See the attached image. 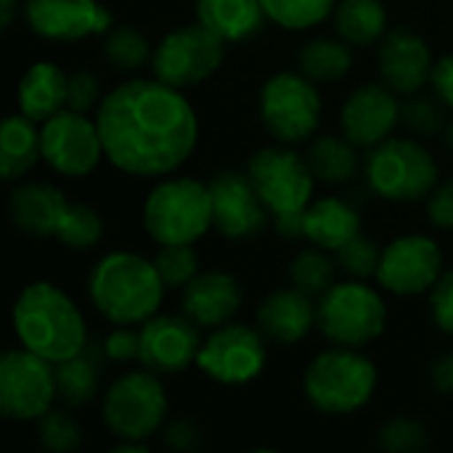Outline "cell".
<instances>
[{
    "instance_id": "6da1fadb",
    "label": "cell",
    "mask_w": 453,
    "mask_h": 453,
    "mask_svg": "<svg viewBox=\"0 0 453 453\" xmlns=\"http://www.w3.org/2000/svg\"><path fill=\"white\" fill-rule=\"evenodd\" d=\"M96 122L106 159L135 178H162L188 162L199 143L191 101L157 77H130L98 104Z\"/></svg>"
},
{
    "instance_id": "7a4b0ae2",
    "label": "cell",
    "mask_w": 453,
    "mask_h": 453,
    "mask_svg": "<svg viewBox=\"0 0 453 453\" xmlns=\"http://www.w3.org/2000/svg\"><path fill=\"white\" fill-rule=\"evenodd\" d=\"M13 334L21 348L61 364L88 345L85 316L53 281L27 284L11 311Z\"/></svg>"
},
{
    "instance_id": "3957f363",
    "label": "cell",
    "mask_w": 453,
    "mask_h": 453,
    "mask_svg": "<svg viewBox=\"0 0 453 453\" xmlns=\"http://www.w3.org/2000/svg\"><path fill=\"white\" fill-rule=\"evenodd\" d=\"M165 281L154 265L135 252H109L88 273L90 305L114 326H141L159 313Z\"/></svg>"
},
{
    "instance_id": "277c9868",
    "label": "cell",
    "mask_w": 453,
    "mask_h": 453,
    "mask_svg": "<svg viewBox=\"0 0 453 453\" xmlns=\"http://www.w3.org/2000/svg\"><path fill=\"white\" fill-rule=\"evenodd\" d=\"M377 382L374 361L358 348L342 345L319 353L303 374L305 398L324 417H350L361 411L374 398Z\"/></svg>"
},
{
    "instance_id": "5b68a950",
    "label": "cell",
    "mask_w": 453,
    "mask_h": 453,
    "mask_svg": "<svg viewBox=\"0 0 453 453\" xmlns=\"http://www.w3.org/2000/svg\"><path fill=\"white\" fill-rule=\"evenodd\" d=\"M143 228L157 244H194L212 228V194L196 178H165L143 202Z\"/></svg>"
},
{
    "instance_id": "8992f818",
    "label": "cell",
    "mask_w": 453,
    "mask_h": 453,
    "mask_svg": "<svg viewBox=\"0 0 453 453\" xmlns=\"http://www.w3.org/2000/svg\"><path fill=\"white\" fill-rule=\"evenodd\" d=\"M364 175L377 196L395 204H414L427 199L438 186L441 167L422 141L390 135L369 151Z\"/></svg>"
},
{
    "instance_id": "52a82bcc",
    "label": "cell",
    "mask_w": 453,
    "mask_h": 453,
    "mask_svg": "<svg viewBox=\"0 0 453 453\" xmlns=\"http://www.w3.org/2000/svg\"><path fill=\"white\" fill-rule=\"evenodd\" d=\"M167 393L159 374L141 369L117 377L101 401V419L119 441H149L167 422Z\"/></svg>"
},
{
    "instance_id": "ba28073f",
    "label": "cell",
    "mask_w": 453,
    "mask_h": 453,
    "mask_svg": "<svg viewBox=\"0 0 453 453\" xmlns=\"http://www.w3.org/2000/svg\"><path fill=\"white\" fill-rule=\"evenodd\" d=\"M388 303L364 279L334 284L319 297V329L332 345L366 348L385 334Z\"/></svg>"
},
{
    "instance_id": "9c48e42d",
    "label": "cell",
    "mask_w": 453,
    "mask_h": 453,
    "mask_svg": "<svg viewBox=\"0 0 453 453\" xmlns=\"http://www.w3.org/2000/svg\"><path fill=\"white\" fill-rule=\"evenodd\" d=\"M263 127L287 146L311 141L321 122V96L303 72H276L257 96Z\"/></svg>"
},
{
    "instance_id": "30bf717a",
    "label": "cell",
    "mask_w": 453,
    "mask_h": 453,
    "mask_svg": "<svg viewBox=\"0 0 453 453\" xmlns=\"http://www.w3.org/2000/svg\"><path fill=\"white\" fill-rule=\"evenodd\" d=\"M247 175L271 218L303 212L313 202L316 175L308 159L287 143L257 149L247 162Z\"/></svg>"
},
{
    "instance_id": "8fae6325",
    "label": "cell",
    "mask_w": 453,
    "mask_h": 453,
    "mask_svg": "<svg viewBox=\"0 0 453 453\" xmlns=\"http://www.w3.org/2000/svg\"><path fill=\"white\" fill-rule=\"evenodd\" d=\"M226 45L228 42H223L199 21L175 27L154 45L151 72L157 80L178 90L202 85L226 61Z\"/></svg>"
},
{
    "instance_id": "7c38bea8",
    "label": "cell",
    "mask_w": 453,
    "mask_h": 453,
    "mask_svg": "<svg viewBox=\"0 0 453 453\" xmlns=\"http://www.w3.org/2000/svg\"><path fill=\"white\" fill-rule=\"evenodd\" d=\"M58 401L56 364L27 350L11 348L0 358V414L11 422H37Z\"/></svg>"
},
{
    "instance_id": "4fadbf2b",
    "label": "cell",
    "mask_w": 453,
    "mask_h": 453,
    "mask_svg": "<svg viewBox=\"0 0 453 453\" xmlns=\"http://www.w3.org/2000/svg\"><path fill=\"white\" fill-rule=\"evenodd\" d=\"M268 348L260 329L247 324H223L202 342L196 369L218 385H247L263 374Z\"/></svg>"
},
{
    "instance_id": "5bb4252c",
    "label": "cell",
    "mask_w": 453,
    "mask_h": 453,
    "mask_svg": "<svg viewBox=\"0 0 453 453\" xmlns=\"http://www.w3.org/2000/svg\"><path fill=\"white\" fill-rule=\"evenodd\" d=\"M40 138L45 165L64 178H88L106 157L98 122L85 111L61 109L42 122Z\"/></svg>"
},
{
    "instance_id": "9a60e30c",
    "label": "cell",
    "mask_w": 453,
    "mask_h": 453,
    "mask_svg": "<svg viewBox=\"0 0 453 453\" xmlns=\"http://www.w3.org/2000/svg\"><path fill=\"white\" fill-rule=\"evenodd\" d=\"M443 276V250L425 234L395 236L385 250L377 271L382 289L398 297H417L430 292Z\"/></svg>"
},
{
    "instance_id": "2e32d148",
    "label": "cell",
    "mask_w": 453,
    "mask_h": 453,
    "mask_svg": "<svg viewBox=\"0 0 453 453\" xmlns=\"http://www.w3.org/2000/svg\"><path fill=\"white\" fill-rule=\"evenodd\" d=\"M212 194V226L228 242H250L268 226V207L255 191L247 170H220L210 180Z\"/></svg>"
},
{
    "instance_id": "e0dca14e",
    "label": "cell",
    "mask_w": 453,
    "mask_h": 453,
    "mask_svg": "<svg viewBox=\"0 0 453 453\" xmlns=\"http://www.w3.org/2000/svg\"><path fill=\"white\" fill-rule=\"evenodd\" d=\"M27 27L48 42H77L109 32L111 13L101 0H24Z\"/></svg>"
},
{
    "instance_id": "ac0fdd59",
    "label": "cell",
    "mask_w": 453,
    "mask_h": 453,
    "mask_svg": "<svg viewBox=\"0 0 453 453\" xmlns=\"http://www.w3.org/2000/svg\"><path fill=\"white\" fill-rule=\"evenodd\" d=\"M141 332V350L138 361L143 369L167 377V374H183L196 364L202 337L199 326L188 316H167L157 313L149 321L138 326Z\"/></svg>"
},
{
    "instance_id": "d6986e66",
    "label": "cell",
    "mask_w": 453,
    "mask_h": 453,
    "mask_svg": "<svg viewBox=\"0 0 453 453\" xmlns=\"http://www.w3.org/2000/svg\"><path fill=\"white\" fill-rule=\"evenodd\" d=\"M395 125H401V101L385 82H366L356 88L340 109L342 135L358 149H374L393 135Z\"/></svg>"
},
{
    "instance_id": "ffe728a7",
    "label": "cell",
    "mask_w": 453,
    "mask_h": 453,
    "mask_svg": "<svg viewBox=\"0 0 453 453\" xmlns=\"http://www.w3.org/2000/svg\"><path fill=\"white\" fill-rule=\"evenodd\" d=\"M433 50L427 40L411 27H393L377 42V69L382 82L395 93L414 96L433 77Z\"/></svg>"
},
{
    "instance_id": "44dd1931",
    "label": "cell",
    "mask_w": 453,
    "mask_h": 453,
    "mask_svg": "<svg viewBox=\"0 0 453 453\" xmlns=\"http://www.w3.org/2000/svg\"><path fill=\"white\" fill-rule=\"evenodd\" d=\"M244 300V289L236 276L226 271H204L183 287V316L199 329H218L231 324Z\"/></svg>"
},
{
    "instance_id": "7402d4cb",
    "label": "cell",
    "mask_w": 453,
    "mask_h": 453,
    "mask_svg": "<svg viewBox=\"0 0 453 453\" xmlns=\"http://www.w3.org/2000/svg\"><path fill=\"white\" fill-rule=\"evenodd\" d=\"M255 321L268 342L295 345L305 340L311 329L319 324V305L311 295H305L297 287L276 289L260 300Z\"/></svg>"
},
{
    "instance_id": "603a6c76",
    "label": "cell",
    "mask_w": 453,
    "mask_h": 453,
    "mask_svg": "<svg viewBox=\"0 0 453 453\" xmlns=\"http://www.w3.org/2000/svg\"><path fill=\"white\" fill-rule=\"evenodd\" d=\"M69 207V199L53 183L24 180L8 194L11 226L32 239H56L58 223Z\"/></svg>"
},
{
    "instance_id": "cb8c5ba5",
    "label": "cell",
    "mask_w": 453,
    "mask_h": 453,
    "mask_svg": "<svg viewBox=\"0 0 453 453\" xmlns=\"http://www.w3.org/2000/svg\"><path fill=\"white\" fill-rule=\"evenodd\" d=\"M69 98V74L53 61H35L19 80L16 104L19 111L37 125L50 119L66 106Z\"/></svg>"
},
{
    "instance_id": "d4e9b609",
    "label": "cell",
    "mask_w": 453,
    "mask_h": 453,
    "mask_svg": "<svg viewBox=\"0 0 453 453\" xmlns=\"http://www.w3.org/2000/svg\"><path fill=\"white\" fill-rule=\"evenodd\" d=\"M196 21L223 42H244L263 32L268 16L260 0H196Z\"/></svg>"
},
{
    "instance_id": "484cf974",
    "label": "cell",
    "mask_w": 453,
    "mask_h": 453,
    "mask_svg": "<svg viewBox=\"0 0 453 453\" xmlns=\"http://www.w3.org/2000/svg\"><path fill=\"white\" fill-rule=\"evenodd\" d=\"M356 234H361V215L350 202H345L340 196H324V199H316L308 204L305 239L313 247L337 252Z\"/></svg>"
},
{
    "instance_id": "4316f807",
    "label": "cell",
    "mask_w": 453,
    "mask_h": 453,
    "mask_svg": "<svg viewBox=\"0 0 453 453\" xmlns=\"http://www.w3.org/2000/svg\"><path fill=\"white\" fill-rule=\"evenodd\" d=\"M106 361L104 342L85 345L82 353L56 364V393L66 409H82L96 401L101 390V366Z\"/></svg>"
},
{
    "instance_id": "83f0119b",
    "label": "cell",
    "mask_w": 453,
    "mask_h": 453,
    "mask_svg": "<svg viewBox=\"0 0 453 453\" xmlns=\"http://www.w3.org/2000/svg\"><path fill=\"white\" fill-rule=\"evenodd\" d=\"M42 157V138L37 122L19 114H8L0 130V175L13 183L24 178Z\"/></svg>"
},
{
    "instance_id": "f1b7e54d",
    "label": "cell",
    "mask_w": 453,
    "mask_h": 453,
    "mask_svg": "<svg viewBox=\"0 0 453 453\" xmlns=\"http://www.w3.org/2000/svg\"><path fill=\"white\" fill-rule=\"evenodd\" d=\"M332 21L337 37L353 48L377 45L388 35V8L382 0H337Z\"/></svg>"
},
{
    "instance_id": "f546056e",
    "label": "cell",
    "mask_w": 453,
    "mask_h": 453,
    "mask_svg": "<svg viewBox=\"0 0 453 453\" xmlns=\"http://www.w3.org/2000/svg\"><path fill=\"white\" fill-rule=\"evenodd\" d=\"M305 159L316 175V180L340 186L356 178L358 173V146L348 141L345 135H316L308 143Z\"/></svg>"
},
{
    "instance_id": "4dcf8cb0",
    "label": "cell",
    "mask_w": 453,
    "mask_h": 453,
    "mask_svg": "<svg viewBox=\"0 0 453 453\" xmlns=\"http://www.w3.org/2000/svg\"><path fill=\"white\" fill-rule=\"evenodd\" d=\"M353 45L342 37H313L297 50V72L308 80L319 82H337L348 77L353 69Z\"/></svg>"
},
{
    "instance_id": "1f68e13d",
    "label": "cell",
    "mask_w": 453,
    "mask_h": 453,
    "mask_svg": "<svg viewBox=\"0 0 453 453\" xmlns=\"http://www.w3.org/2000/svg\"><path fill=\"white\" fill-rule=\"evenodd\" d=\"M101 56L117 72H141L151 64L154 45L138 27H111L101 35Z\"/></svg>"
},
{
    "instance_id": "d6a6232c",
    "label": "cell",
    "mask_w": 453,
    "mask_h": 453,
    "mask_svg": "<svg viewBox=\"0 0 453 453\" xmlns=\"http://www.w3.org/2000/svg\"><path fill=\"white\" fill-rule=\"evenodd\" d=\"M289 284L311 297H321L337 284V260H332L321 247L300 250L289 260Z\"/></svg>"
},
{
    "instance_id": "836d02e7",
    "label": "cell",
    "mask_w": 453,
    "mask_h": 453,
    "mask_svg": "<svg viewBox=\"0 0 453 453\" xmlns=\"http://www.w3.org/2000/svg\"><path fill=\"white\" fill-rule=\"evenodd\" d=\"M104 234H106L104 218L90 204H72L69 202V207L58 223L56 242L66 250L88 252V250L101 244Z\"/></svg>"
},
{
    "instance_id": "e575fe53",
    "label": "cell",
    "mask_w": 453,
    "mask_h": 453,
    "mask_svg": "<svg viewBox=\"0 0 453 453\" xmlns=\"http://www.w3.org/2000/svg\"><path fill=\"white\" fill-rule=\"evenodd\" d=\"M268 21L281 29H311L332 16L337 0H260Z\"/></svg>"
},
{
    "instance_id": "d590c367",
    "label": "cell",
    "mask_w": 453,
    "mask_h": 453,
    "mask_svg": "<svg viewBox=\"0 0 453 453\" xmlns=\"http://www.w3.org/2000/svg\"><path fill=\"white\" fill-rule=\"evenodd\" d=\"M37 446L50 453H74L82 449V427L64 409H50L35 422Z\"/></svg>"
},
{
    "instance_id": "8d00e7d4",
    "label": "cell",
    "mask_w": 453,
    "mask_h": 453,
    "mask_svg": "<svg viewBox=\"0 0 453 453\" xmlns=\"http://www.w3.org/2000/svg\"><path fill=\"white\" fill-rule=\"evenodd\" d=\"M446 104L438 98H427V96H409L406 104H401V125L414 133L417 138H435V135H443L446 127H449V119H446Z\"/></svg>"
},
{
    "instance_id": "74e56055",
    "label": "cell",
    "mask_w": 453,
    "mask_h": 453,
    "mask_svg": "<svg viewBox=\"0 0 453 453\" xmlns=\"http://www.w3.org/2000/svg\"><path fill=\"white\" fill-rule=\"evenodd\" d=\"M377 449L388 453H419L430 446V433L419 419L411 417H390L380 425L374 435Z\"/></svg>"
},
{
    "instance_id": "f35d334b",
    "label": "cell",
    "mask_w": 453,
    "mask_h": 453,
    "mask_svg": "<svg viewBox=\"0 0 453 453\" xmlns=\"http://www.w3.org/2000/svg\"><path fill=\"white\" fill-rule=\"evenodd\" d=\"M154 265L167 289H183L194 276H199V255L194 244H159Z\"/></svg>"
},
{
    "instance_id": "ab89813d",
    "label": "cell",
    "mask_w": 453,
    "mask_h": 453,
    "mask_svg": "<svg viewBox=\"0 0 453 453\" xmlns=\"http://www.w3.org/2000/svg\"><path fill=\"white\" fill-rule=\"evenodd\" d=\"M337 265L350 273L353 279H369V276H377L380 271V260H382V250L380 244L366 236L364 231L356 234L348 244H342L337 252Z\"/></svg>"
},
{
    "instance_id": "60d3db41",
    "label": "cell",
    "mask_w": 453,
    "mask_h": 453,
    "mask_svg": "<svg viewBox=\"0 0 453 453\" xmlns=\"http://www.w3.org/2000/svg\"><path fill=\"white\" fill-rule=\"evenodd\" d=\"M106 93H101V80L93 69H74L69 74V98H66V109L74 111H90L98 109V104L104 101Z\"/></svg>"
},
{
    "instance_id": "b9f144b4",
    "label": "cell",
    "mask_w": 453,
    "mask_h": 453,
    "mask_svg": "<svg viewBox=\"0 0 453 453\" xmlns=\"http://www.w3.org/2000/svg\"><path fill=\"white\" fill-rule=\"evenodd\" d=\"M159 438L170 451L194 453L204 449V430L188 417H175L165 422V427L159 430Z\"/></svg>"
},
{
    "instance_id": "7bdbcfd3",
    "label": "cell",
    "mask_w": 453,
    "mask_h": 453,
    "mask_svg": "<svg viewBox=\"0 0 453 453\" xmlns=\"http://www.w3.org/2000/svg\"><path fill=\"white\" fill-rule=\"evenodd\" d=\"M430 313L435 326L453 337V268L446 271L430 289Z\"/></svg>"
},
{
    "instance_id": "ee69618b",
    "label": "cell",
    "mask_w": 453,
    "mask_h": 453,
    "mask_svg": "<svg viewBox=\"0 0 453 453\" xmlns=\"http://www.w3.org/2000/svg\"><path fill=\"white\" fill-rule=\"evenodd\" d=\"M141 350V332L130 329V326H114L106 340H104V353L109 361L125 364V361H135Z\"/></svg>"
},
{
    "instance_id": "f6af8a7d",
    "label": "cell",
    "mask_w": 453,
    "mask_h": 453,
    "mask_svg": "<svg viewBox=\"0 0 453 453\" xmlns=\"http://www.w3.org/2000/svg\"><path fill=\"white\" fill-rule=\"evenodd\" d=\"M427 218L435 228L453 231V178L438 180L427 196Z\"/></svg>"
},
{
    "instance_id": "bcb514c9",
    "label": "cell",
    "mask_w": 453,
    "mask_h": 453,
    "mask_svg": "<svg viewBox=\"0 0 453 453\" xmlns=\"http://www.w3.org/2000/svg\"><path fill=\"white\" fill-rule=\"evenodd\" d=\"M427 380H430V388H433L438 395L453 398V348L441 350V353L430 361Z\"/></svg>"
},
{
    "instance_id": "7dc6e473",
    "label": "cell",
    "mask_w": 453,
    "mask_h": 453,
    "mask_svg": "<svg viewBox=\"0 0 453 453\" xmlns=\"http://www.w3.org/2000/svg\"><path fill=\"white\" fill-rule=\"evenodd\" d=\"M430 85H433L435 96H438L449 109H453V53H449V56H443V58L435 61Z\"/></svg>"
},
{
    "instance_id": "c3c4849f",
    "label": "cell",
    "mask_w": 453,
    "mask_h": 453,
    "mask_svg": "<svg viewBox=\"0 0 453 453\" xmlns=\"http://www.w3.org/2000/svg\"><path fill=\"white\" fill-rule=\"evenodd\" d=\"M276 234L287 242L305 239V210L303 212H289V215H276L273 218Z\"/></svg>"
},
{
    "instance_id": "681fc988",
    "label": "cell",
    "mask_w": 453,
    "mask_h": 453,
    "mask_svg": "<svg viewBox=\"0 0 453 453\" xmlns=\"http://www.w3.org/2000/svg\"><path fill=\"white\" fill-rule=\"evenodd\" d=\"M19 13H21L19 0H0V24H3V29H11Z\"/></svg>"
},
{
    "instance_id": "f907efd6",
    "label": "cell",
    "mask_w": 453,
    "mask_h": 453,
    "mask_svg": "<svg viewBox=\"0 0 453 453\" xmlns=\"http://www.w3.org/2000/svg\"><path fill=\"white\" fill-rule=\"evenodd\" d=\"M114 453H146V441H119L114 449Z\"/></svg>"
},
{
    "instance_id": "816d5d0a",
    "label": "cell",
    "mask_w": 453,
    "mask_h": 453,
    "mask_svg": "<svg viewBox=\"0 0 453 453\" xmlns=\"http://www.w3.org/2000/svg\"><path fill=\"white\" fill-rule=\"evenodd\" d=\"M443 141H446V146H449V151H453V119L449 122V127H446V133H443Z\"/></svg>"
}]
</instances>
